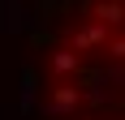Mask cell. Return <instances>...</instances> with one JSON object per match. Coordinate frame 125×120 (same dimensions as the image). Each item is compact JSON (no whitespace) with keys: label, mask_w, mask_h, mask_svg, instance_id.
Returning a JSON list of instances; mask_svg holds the SVG:
<instances>
[{"label":"cell","mask_w":125,"mask_h":120,"mask_svg":"<svg viewBox=\"0 0 125 120\" xmlns=\"http://www.w3.org/2000/svg\"><path fill=\"white\" fill-rule=\"evenodd\" d=\"M78 107H82V86H73L69 77L65 82H56V90H52V99H48V116H78Z\"/></svg>","instance_id":"1"},{"label":"cell","mask_w":125,"mask_h":120,"mask_svg":"<svg viewBox=\"0 0 125 120\" xmlns=\"http://www.w3.org/2000/svg\"><path fill=\"white\" fill-rule=\"evenodd\" d=\"M104 43H108V26L104 22H91L82 30H69V39H65V47H73V51H95Z\"/></svg>","instance_id":"2"},{"label":"cell","mask_w":125,"mask_h":120,"mask_svg":"<svg viewBox=\"0 0 125 120\" xmlns=\"http://www.w3.org/2000/svg\"><path fill=\"white\" fill-rule=\"evenodd\" d=\"M52 73H56V77H78V73H82V51H73V47H56L52 51Z\"/></svg>","instance_id":"3"},{"label":"cell","mask_w":125,"mask_h":120,"mask_svg":"<svg viewBox=\"0 0 125 120\" xmlns=\"http://www.w3.org/2000/svg\"><path fill=\"white\" fill-rule=\"evenodd\" d=\"M95 22H104L108 30H116L121 26V0H99L95 4Z\"/></svg>","instance_id":"4"},{"label":"cell","mask_w":125,"mask_h":120,"mask_svg":"<svg viewBox=\"0 0 125 120\" xmlns=\"http://www.w3.org/2000/svg\"><path fill=\"white\" fill-rule=\"evenodd\" d=\"M35 107V64H26L22 69V111Z\"/></svg>","instance_id":"5"},{"label":"cell","mask_w":125,"mask_h":120,"mask_svg":"<svg viewBox=\"0 0 125 120\" xmlns=\"http://www.w3.org/2000/svg\"><path fill=\"white\" fill-rule=\"evenodd\" d=\"M78 120H95V116H78Z\"/></svg>","instance_id":"6"}]
</instances>
